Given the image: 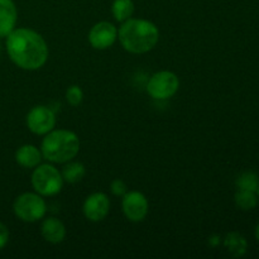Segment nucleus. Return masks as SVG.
Here are the masks:
<instances>
[{"mask_svg":"<svg viewBox=\"0 0 259 259\" xmlns=\"http://www.w3.org/2000/svg\"><path fill=\"white\" fill-rule=\"evenodd\" d=\"M42 156L50 162L65 163L75 158L80 151V139L73 132L57 129L47 133L42 142Z\"/></svg>","mask_w":259,"mask_h":259,"instance_id":"3","label":"nucleus"},{"mask_svg":"<svg viewBox=\"0 0 259 259\" xmlns=\"http://www.w3.org/2000/svg\"><path fill=\"white\" fill-rule=\"evenodd\" d=\"M111 10L118 22H125L133 15L134 3L132 0H114Z\"/></svg>","mask_w":259,"mask_h":259,"instance_id":"14","label":"nucleus"},{"mask_svg":"<svg viewBox=\"0 0 259 259\" xmlns=\"http://www.w3.org/2000/svg\"><path fill=\"white\" fill-rule=\"evenodd\" d=\"M42 235L47 242L57 244L65 239L66 228L61 220L56 218H48L42 224Z\"/></svg>","mask_w":259,"mask_h":259,"instance_id":"13","label":"nucleus"},{"mask_svg":"<svg viewBox=\"0 0 259 259\" xmlns=\"http://www.w3.org/2000/svg\"><path fill=\"white\" fill-rule=\"evenodd\" d=\"M13 210L18 219L25 223H33L45 217L47 206L39 194L25 192L15 199Z\"/></svg>","mask_w":259,"mask_h":259,"instance_id":"5","label":"nucleus"},{"mask_svg":"<svg viewBox=\"0 0 259 259\" xmlns=\"http://www.w3.org/2000/svg\"><path fill=\"white\" fill-rule=\"evenodd\" d=\"M258 185V176L253 172H244L237 179V186L239 190H248V191L257 192Z\"/></svg>","mask_w":259,"mask_h":259,"instance_id":"18","label":"nucleus"},{"mask_svg":"<svg viewBox=\"0 0 259 259\" xmlns=\"http://www.w3.org/2000/svg\"><path fill=\"white\" fill-rule=\"evenodd\" d=\"M255 238H257V240L259 242V224L257 225V228H255Z\"/></svg>","mask_w":259,"mask_h":259,"instance_id":"22","label":"nucleus"},{"mask_svg":"<svg viewBox=\"0 0 259 259\" xmlns=\"http://www.w3.org/2000/svg\"><path fill=\"white\" fill-rule=\"evenodd\" d=\"M15 161L25 168H34L42 161V152L32 144H25L15 152Z\"/></svg>","mask_w":259,"mask_h":259,"instance_id":"12","label":"nucleus"},{"mask_svg":"<svg viewBox=\"0 0 259 259\" xmlns=\"http://www.w3.org/2000/svg\"><path fill=\"white\" fill-rule=\"evenodd\" d=\"M225 245L229 248V252L234 257H242L247 250V242L238 233H232V234L228 235L227 239H225Z\"/></svg>","mask_w":259,"mask_h":259,"instance_id":"16","label":"nucleus"},{"mask_svg":"<svg viewBox=\"0 0 259 259\" xmlns=\"http://www.w3.org/2000/svg\"><path fill=\"white\" fill-rule=\"evenodd\" d=\"M27 125L34 134H47L55 128L56 115L48 106H34L27 115Z\"/></svg>","mask_w":259,"mask_h":259,"instance_id":"7","label":"nucleus"},{"mask_svg":"<svg viewBox=\"0 0 259 259\" xmlns=\"http://www.w3.org/2000/svg\"><path fill=\"white\" fill-rule=\"evenodd\" d=\"M7 51L10 60L23 70H38L48 58V46L37 32L28 28H14L7 35Z\"/></svg>","mask_w":259,"mask_h":259,"instance_id":"1","label":"nucleus"},{"mask_svg":"<svg viewBox=\"0 0 259 259\" xmlns=\"http://www.w3.org/2000/svg\"><path fill=\"white\" fill-rule=\"evenodd\" d=\"M123 211L131 222H142L148 214V200L142 192L131 191L126 192L123 197Z\"/></svg>","mask_w":259,"mask_h":259,"instance_id":"8","label":"nucleus"},{"mask_svg":"<svg viewBox=\"0 0 259 259\" xmlns=\"http://www.w3.org/2000/svg\"><path fill=\"white\" fill-rule=\"evenodd\" d=\"M110 210L109 197L103 192H95L85 200L83 214L91 222H101L106 218Z\"/></svg>","mask_w":259,"mask_h":259,"instance_id":"10","label":"nucleus"},{"mask_svg":"<svg viewBox=\"0 0 259 259\" xmlns=\"http://www.w3.org/2000/svg\"><path fill=\"white\" fill-rule=\"evenodd\" d=\"M86 171L85 167L80 162H71V163L66 164L62 169V179L65 181L70 182V184H76V182L81 181L82 177L85 176Z\"/></svg>","mask_w":259,"mask_h":259,"instance_id":"15","label":"nucleus"},{"mask_svg":"<svg viewBox=\"0 0 259 259\" xmlns=\"http://www.w3.org/2000/svg\"><path fill=\"white\" fill-rule=\"evenodd\" d=\"M118 38V29L109 22L96 23L89 33V42L95 50H106L111 47Z\"/></svg>","mask_w":259,"mask_h":259,"instance_id":"9","label":"nucleus"},{"mask_svg":"<svg viewBox=\"0 0 259 259\" xmlns=\"http://www.w3.org/2000/svg\"><path fill=\"white\" fill-rule=\"evenodd\" d=\"M118 34L124 50L136 55L153 50L159 39L158 28L146 19L129 18L123 23Z\"/></svg>","mask_w":259,"mask_h":259,"instance_id":"2","label":"nucleus"},{"mask_svg":"<svg viewBox=\"0 0 259 259\" xmlns=\"http://www.w3.org/2000/svg\"><path fill=\"white\" fill-rule=\"evenodd\" d=\"M8 242H9V230L7 225L0 223V250L8 244Z\"/></svg>","mask_w":259,"mask_h":259,"instance_id":"21","label":"nucleus"},{"mask_svg":"<svg viewBox=\"0 0 259 259\" xmlns=\"http://www.w3.org/2000/svg\"><path fill=\"white\" fill-rule=\"evenodd\" d=\"M32 185L42 196H53L62 189V175L52 164H42L33 171Z\"/></svg>","mask_w":259,"mask_h":259,"instance_id":"4","label":"nucleus"},{"mask_svg":"<svg viewBox=\"0 0 259 259\" xmlns=\"http://www.w3.org/2000/svg\"><path fill=\"white\" fill-rule=\"evenodd\" d=\"M257 192H258V196H259V185H258V189H257Z\"/></svg>","mask_w":259,"mask_h":259,"instance_id":"23","label":"nucleus"},{"mask_svg":"<svg viewBox=\"0 0 259 259\" xmlns=\"http://www.w3.org/2000/svg\"><path fill=\"white\" fill-rule=\"evenodd\" d=\"M18 12L13 0H0V37H7L15 28Z\"/></svg>","mask_w":259,"mask_h":259,"instance_id":"11","label":"nucleus"},{"mask_svg":"<svg viewBox=\"0 0 259 259\" xmlns=\"http://www.w3.org/2000/svg\"><path fill=\"white\" fill-rule=\"evenodd\" d=\"M111 192H113L115 196H124L126 194V185L124 184V181L121 180H114L111 182Z\"/></svg>","mask_w":259,"mask_h":259,"instance_id":"20","label":"nucleus"},{"mask_svg":"<svg viewBox=\"0 0 259 259\" xmlns=\"http://www.w3.org/2000/svg\"><path fill=\"white\" fill-rule=\"evenodd\" d=\"M66 99L72 106L80 105L83 99V93L78 86H70L66 91Z\"/></svg>","mask_w":259,"mask_h":259,"instance_id":"19","label":"nucleus"},{"mask_svg":"<svg viewBox=\"0 0 259 259\" xmlns=\"http://www.w3.org/2000/svg\"><path fill=\"white\" fill-rule=\"evenodd\" d=\"M235 202L242 210H252L257 205L255 192L238 189L237 194H235Z\"/></svg>","mask_w":259,"mask_h":259,"instance_id":"17","label":"nucleus"},{"mask_svg":"<svg viewBox=\"0 0 259 259\" xmlns=\"http://www.w3.org/2000/svg\"><path fill=\"white\" fill-rule=\"evenodd\" d=\"M180 88V80L171 71H161L149 78L147 91L156 100H166L172 98Z\"/></svg>","mask_w":259,"mask_h":259,"instance_id":"6","label":"nucleus"}]
</instances>
